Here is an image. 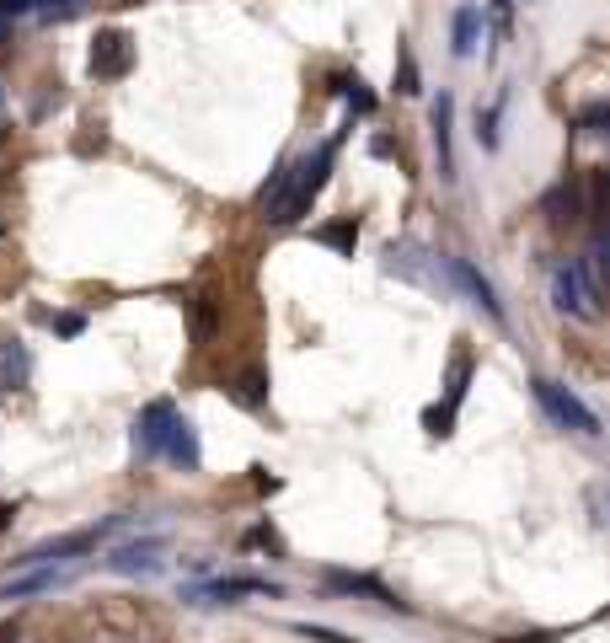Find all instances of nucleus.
I'll return each mask as SVG.
<instances>
[{
  "instance_id": "f257e3e1",
  "label": "nucleus",
  "mask_w": 610,
  "mask_h": 643,
  "mask_svg": "<svg viewBox=\"0 0 610 643\" xmlns=\"http://www.w3.org/2000/svg\"><path fill=\"white\" fill-rule=\"evenodd\" d=\"M332 161H338V134H332V139H321L316 150H305L301 161H290V172H284V193L273 198V209H268L263 220H273V226H295L305 209L316 204V193L327 189Z\"/></svg>"
},
{
  "instance_id": "f03ea898",
  "label": "nucleus",
  "mask_w": 610,
  "mask_h": 643,
  "mask_svg": "<svg viewBox=\"0 0 610 643\" xmlns=\"http://www.w3.org/2000/svg\"><path fill=\"white\" fill-rule=\"evenodd\" d=\"M551 301H557V312H568V317H600V290H595V279H589V263H557V274H551Z\"/></svg>"
},
{
  "instance_id": "7ed1b4c3",
  "label": "nucleus",
  "mask_w": 610,
  "mask_h": 643,
  "mask_svg": "<svg viewBox=\"0 0 610 643\" xmlns=\"http://www.w3.org/2000/svg\"><path fill=\"white\" fill-rule=\"evenodd\" d=\"M530 391H536V402L547 408L551 424H562V429H573V435H600V418L568 391L562 381H547V376H536L530 381Z\"/></svg>"
},
{
  "instance_id": "20e7f679",
  "label": "nucleus",
  "mask_w": 610,
  "mask_h": 643,
  "mask_svg": "<svg viewBox=\"0 0 610 643\" xmlns=\"http://www.w3.org/2000/svg\"><path fill=\"white\" fill-rule=\"evenodd\" d=\"M86 64H91V75H97V81H123V75L134 70V38H129L123 27L97 33V38H91V54H86Z\"/></svg>"
},
{
  "instance_id": "39448f33",
  "label": "nucleus",
  "mask_w": 610,
  "mask_h": 643,
  "mask_svg": "<svg viewBox=\"0 0 610 643\" xmlns=\"http://www.w3.org/2000/svg\"><path fill=\"white\" fill-rule=\"evenodd\" d=\"M242 595H279V584H268V579H204V584L183 590L187 606H236Z\"/></svg>"
},
{
  "instance_id": "423d86ee",
  "label": "nucleus",
  "mask_w": 610,
  "mask_h": 643,
  "mask_svg": "<svg viewBox=\"0 0 610 643\" xmlns=\"http://www.w3.org/2000/svg\"><path fill=\"white\" fill-rule=\"evenodd\" d=\"M113 531V520L108 525H97V531H75V536H54V542H38V547H27L16 563L22 569H33V563H64V558H81V553H91L102 536Z\"/></svg>"
},
{
  "instance_id": "0eeeda50",
  "label": "nucleus",
  "mask_w": 610,
  "mask_h": 643,
  "mask_svg": "<svg viewBox=\"0 0 610 643\" xmlns=\"http://www.w3.org/2000/svg\"><path fill=\"white\" fill-rule=\"evenodd\" d=\"M321 584L332 590V595H369V600H380L386 611H407V600L391 590V584H380L375 574H354V569H327Z\"/></svg>"
},
{
  "instance_id": "6e6552de",
  "label": "nucleus",
  "mask_w": 610,
  "mask_h": 643,
  "mask_svg": "<svg viewBox=\"0 0 610 643\" xmlns=\"http://www.w3.org/2000/svg\"><path fill=\"white\" fill-rule=\"evenodd\" d=\"M108 569H113V574H161V569H167V542H161V536L123 542V547L108 553Z\"/></svg>"
},
{
  "instance_id": "1a4fd4ad",
  "label": "nucleus",
  "mask_w": 610,
  "mask_h": 643,
  "mask_svg": "<svg viewBox=\"0 0 610 643\" xmlns=\"http://www.w3.org/2000/svg\"><path fill=\"white\" fill-rule=\"evenodd\" d=\"M444 274H450V279H455V284H461V290H466V295H472V301H477V306H483L492 322H509V317H503V301H498V290H492L483 274H477V263H472V257H455V253H450V257H444Z\"/></svg>"
},
{
  "instance_id": "9d476101",
  "label": "nucleus",
  "mask_w": 610,
  "mask_h": 643,
  "mask_svg": "<svg viewBox=\"0 0 610 643\" xmlns=\"http://www.w3.org/2000/svg\"><path fill=\"white\" fill-rule=\"evenodd\" d=\"M466 381H472V360L466 354H455V365H450V391H444V408H428L424 424L428 435H450V424H455V408H461V397H466Z\"/></svg>"
},
{
  "instance_id": "9b49d317",
  "label": "nucleus",
  "mask_w": 610,
  "mask_h": 643,
  "mask_svg": "<svg viewBox=\"0 0 610 643\" xmlns=\"http://www.w3.org/2000/svg\"><path fill=\"white\" fill-rule=\"evenodd\" d=\"M172 418H178V408H172V402H150V408L134 418V450H139V456H161Z\"/></svg>"
},
{
  "instance_id": "f8f14e48",
  "label": "nucleus",
  "mask_w": 610,
  "mask_h": 643,
  "mask_svg": "<svg viewBox=\"0 0 610 643\" xmlns=\"http://www.w3.org/2000/svg\"><path fill=\"white\" fill-rule=\"evenodd\" d=\"M450 119H455V102L439 92L428 129H434V167H439V183H455V150H450Z\"/></svg>"
},
{
  "instance_id": "ddd939ff",
  "label": "nucleus",
  "mask_w": 610,
  "mask_h": 643,
  "mask_svg": "<svg viewBox=\"0 0 610 643\" xmlns=\"http://www.w3.org/2000/svg\"><path fill=\"white\" fill-rule=\"evenodd\" d=\"M70 584V569H54V563H33V574L5 579L0 584V600H22V595H44V590H60Z\"/></svg>"
},
{
  "instance_id": "4468645a",
  "label": "nucleus",
  "mask_w": 610,
  "mask_h": 643,
  "mask_svg": "<svg viewBox=\"0 0 610 643\" xmlns=\"http://www.w3.org/2000/svg\"><path fill=\"white\" fill-rule=\"evenodd\" d=\"M424 247L418 242H391L386 247V274L396 279H413V284H434V268H424Z\"/></svg>"
},
{
  "instance_id": "2eb2a0df",
  "label": "nucleus",
  "mask_w": 610,
  "mask_h": 643,
  "mask_svg": "<svg viewBox=\"0 0 610 643\" xmlns=\"http://www.w3.org/2000/svg\"><path fill=\"white\" fill-rule=\"evenodd\" d=\"M161 456H172L183 472H198V461H204V450H198V429L187 424L183 413L172 418V429H167V446H161Z\"/></svg>"
},
{
  "instance_id": "dca6fc26",
  "label": "nucleus",
  "mask_w": 610,
  "mask_h": 643,
  "mask_svg": "<svg viewBox=\"0 0 610 643\" xmlns=\"http://www.w3.org/2000/svg\"><path fill=\"white\" fill-rule=\"evenodd\" d=\"M450 44H455V54H461V60H472V54H477V44H483V5H455Z\"/></svg>"
},
{
  "instance_id": "f3484780",
  "label": "nucleus",
  "mask_w": 610,
  "mask_h": 643,
  "mask_svg": "<svg viewBox=\"0 0 610 643\" xmlns=\"http://www.w3.org/2000/svg\"><path fill=\"white\" fill-rule=\"evenodd\" d=\"M27 381H33V360H27V343L5 338V343H0V391H22Z\"/></svg>"
},
{
  "instance_id": "a211bd4d",
  "label": "nucleus",
  "mask_w": 610,
  "mask_h": 643,
  "mask_svg": "<svg viewBox=\"0 0 610 643\" xmlns=\"http://www.w3.org/2000/svg\"><path fill=\"white\" fill-rule=\"evenodd\" d=\"M310 236H316L321 247H332V253L354 257V247H359V220H354V215H343V220H332V226H316Z\"/></svg>"
},
{
  "instance_id": "6ab92c4d",
  "label": "nucleus",
  "mask_w": 610,
  "mask_h": 643,
  "mask_svg": "<svg viewBox=\"0 0 610 643\" xmlns=\"http://www.w3.org/2000/svg\"><path fill=\"white\" fill-rule=\"evenodd\" d=\"M541 209H547L551 226H568V220H578V193H573V183H557V189L541 198Z\"/></svg>"
},
{
  "instance_id": "aec40b11",
  "label": "nucleus",
  "mask_w": 610,
  "mask_h": 643,
  "mask_svg": "<svg viewBox=\"0 0 610 643\" xmlns=\"http://www.w3.org/2000/svg\"><path fill=\"white\" fill-rule=\"evenodd\" d=\"M332 92H338L354 113H375V97H369V86L359 75H332Z\"/></svg>"
},
{
  "instance_id": "412c9836",
  "label": "nucleus",
  "mask_w": 610,
  "mask_h": 643,
  "mask_svg": "<svg viewBox=\"0 0 610 643\" xmlns=\"http://www.w3.org/2000/svg\"><path fill=\"white\" fill-rule=\"evenodd\" d=\"M231 397H236L242 408H263V402H268V376H263V371H246L242 381L231 386Z\"/></svg>"
},
{
  "instance_id": "4be33fe9",
  "label": "nucleus",
  "mask_w": 610,
  "mask_h": 643,
  "mask_svg": "<svg viewBox=\"0 0 610 643\" xmlns=\"http://www.w3.org/2000/svg\"><path fill=\"white\" fill-rule=\"evenodd\" d=\"M498 119H503V97L492 102L488 113L477 108V145H483V150H498Z\"/></svg>"
},
{
  "instance_id": "5701e85b",
  "label": "nucleus",
  "mask_w": 610,
  "mask_h": 643,
  "mask_svg": "<svg viewBox=\"0 0 610 643\" xmlns=\"http://www.w3.org/2000/svg\"><path fill=\"white\" fill-rule=\"evenodd\" d=\"M396 92H402V97L418 92V64H413V49H407V44H396Z\"/></svg>"
},
{
  "instance_id": "b1692460",
  "label": "nucleus",
  "mask_w": 610,
  "mask_h": 643,
  "mask_svg": "<svg viewBox=\"0 0 610 643\" xmlns=\"http://www.w3.org/2000/svg\"><path fill=\"white\" fill-rule=\"evenodd\" d=\"M86 5H91V0H38L33 11H38L44 22H70V16H81Z\"/></svg>"
},
{
  "instance_id": "393cba45",
  "label": "nucleus",
  "mask_w": 610,
  "mask_h": 643,
  "mask_svg": "<svg viewBox=\"0 0 610 643\" xmlns=\"http://www.w3.org/2000/svg\"><path fill=\"white\" fill-rule=\"evenodd\" d=\"M295 633H305V639H316V643H354L349 633H332V628H310V622H301Z\"/></svg>"
},
{
  "instance_id": "a878e982",
  "label": "nucleus",
  "mask_w": 610,
  "mask_h": 643,
  "mask_svg": "<svg viewBox=\"0 0 610 643\" xmlns=\"http://www.w3.org/2000/svg\"><path fill=\"white\" fill-rule=\"evenodd\" d=\"M44 322H49V327H54V332H64V338H75V332H81V327H86V322L75 317V312H64V317H54V312H49V317H44Z\"/></svg>"
},
{
  "instance_id": "bb28decb",
  "label": "nucleus",
  "mask_w": 610,
  "mask_h": 643,
  "mask_svg": "<svg viewBox=\"0 0 610 643\" xmlns=\"http://www.w3.org/2000/svg\"><path fill=\"white\" fill-rule=\"evenodd\" d=\"M38 0H0V22H11V16H27Z\"/></svg>"
},
{
  "instance_id": "cd10ccee",
  "label": "nucleus",
  "mask_w": 610,
  "mask_h": 643,
  "mask_svg": "<svg viewBox=\"0 0 610 643\" xmlns=\"http://www.w3.org/2000/svg\"><path fill=\"white\" fill-rule=\"evenodd\" d=\"M600 124H606V102L584 108V134H600Z\"/></svg>"
},
{
  "instance_id": "c85d7f7f",
  "label": "nucleus",
  "mask_w": 610,
  "mask_h": 643,
  "mask_svg": "<svg viewBox=\"0 0 610 643\" xmlns=\"http://www.w3.org/2000/svg\"><path fill=\"white\" fill-rule=\"evenodd\" d=\"M11 514H16V505H0V531L11 525Z\"/></svg>"
},
{
  "instance_id": "c756f323",
  "label": "nucleus",
  "mask_w": 610,
  "mask_h": 643,
  "mask_svg": "<svg viewBox=\"0 0 610 643\" xmlns=\"http://www.w3.org/2000/svg\"><path fill=\"white\" fill-rule=\"evenodd\" d=\"M5 38H11V22H0V44H5Z\"/></svg>"
},
{
  "instance_id": "7c9ffc66",
  "label": "nucleus",
  "mask_w": 610,
  "mask_h": 643,
  "mask_svg": "<svg viewBox=\"0 0 610 643\" xmlns=\"http://www.w3.org/2000/svg\"><path fill=\"white\" fill-rule=\"evenodd\" d=\"M0 643H5V639H0Z\"/></svg>"
}]
</instances>
